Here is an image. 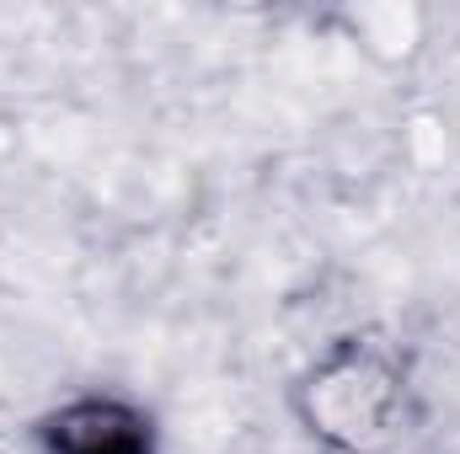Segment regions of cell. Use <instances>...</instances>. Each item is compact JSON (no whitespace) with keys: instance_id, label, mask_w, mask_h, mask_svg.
I'll list each match as a JSON object with an SVG mask.
<instances>
[{"instance_id":"cell-1","label":"cell","mask_w":460,"mask_h":454,"mask_svg":"<svg viewBox=\"0 0 460 454\" xmlns=\"http://www.w3.org/2000/svg\"><path fill=\"white\" fill-rule=\"evenodd\" d=\"M305 433L332 454H385L412 428V380L391 342H332L295 385Z\"/></svg>"},{"instance_id":"cell-2","label":"cell","mask_w":460,"mask_h":454,"mask_svg":"<svg viewBox=\"0 0 460 454\" xmlns=\"http://www.w3.org/2000/svg\"><path fill=\"white\" fill-rule=\"evenodd\" d=\"M43 454H155V428L139 406L118 396L65 401L38 423Z\"/></svg>"}]
</instances>
